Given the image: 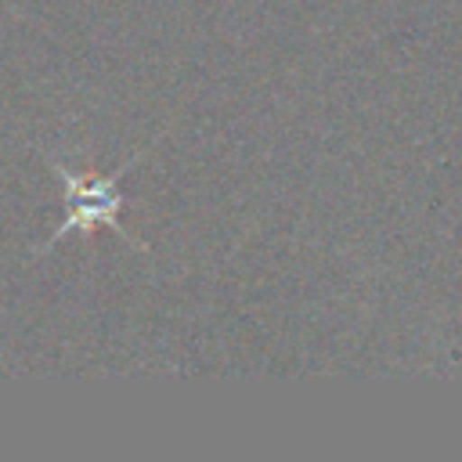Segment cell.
Segmentation results:
<instances>
[{"instance_id": "cell-1", "label": "cell", "mask_w": 462, "mask_h": 462, "mask_svg": "<svg viewBox=\"0 0 462 462\" xmlns=\"http://www.w3.org/2000/svg\"><path fill=\"white\" fill-rule=\"evenodd\" d=\"M144 152H137V155H130L116 173H105V177H79L76 170H69V166H61V162H54V173L61 177V184H65V220H61V227L54 231V238L47 242V245H54L58 238H65V235H72V231H79V235H90L94 227H112L116 235H123L130 245H137V249H144V242H137L123 224H119V209L126 206V195L119 191V184H123V177H126V170L141 159Z\"/></svg>"}]
</instances>
